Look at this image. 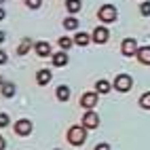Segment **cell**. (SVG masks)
Wrapping results in <instances>:
<instances>
[{"instance_id": "obj_13", "label": "cell", "mask_w": 150, "mask_h": 150, "mask_svg": "<svg viewBox=\"0 0 150 150\" xmlns=\"http://www.w3.org/2000/svg\"><path fill=\"white\" fill-rule=\"evenodd\" d=\"M57 99H62V102H68L70 99V89L66 87V85H62V87H57Z\"/></svg>"}, {"instance_id": "obj_20", "label": "cell", "mask_w": 150, "mask_h": 150, "mask_svg": "<svg viewBox=\"0 0 150 150\" xmlns=\"http://www.w3.org/2000/svg\"><path fill=\"white\" fill-rule=\"evenodd\" d=\"M28 51H30V42H28V40H23L21 45H19L17 53H19V55H28Z\"/></svg>"}, {"instance_id": "obj_30", "label": "cell", "mask_w": 150, "mask_h": 150, "mask_svg": "<svg viewBox=\"0 0 150 150\" xmlns=\"http://www.w3.org/2000/svg\"><path fill=\"white\" fill-rule=\"evenodd\" d=\"M0 2H4V0H0Z\"/></svg>"}, {"instance_id": "obj_21", "label": "cell", "mask_w": 150, "mask_h": 150, "mask_svg": "<svg viewBox=\"0 0 150 150\" xmlns=\"http://www.w3.org/2000/svg\"><path fill=\"white\" fill-rule=\"evenodd\" d=\"M72 42H74V40H70L68 36H64V38H59V47H62V49H70V47H72Z\"/></svg>"}, {"instance_id": "obj_16", "label": "cell", "mask_w": 150, "mask_h": 150, "mask_svg": "<svg viewBox=\"0 0 150 150\" xmlns=\"http://www.w3.org/2000/svg\"><path fill=\"white\" fill-rule=\"evenodd\" d=\"M74 42H76V45H81V47L89 45V34H85V32H81V34H76V38H74Z\"/></svg>"}, {"instance_id": "obj_5", "label": "cell", "mask_w": 150, "mask_h": 150, "mask_svg": "<svg viewBox=\"0 0 150 150\" xmlns=\"http://www.w3.org/2000/svg\"><path fill=\"white\" fill-rule=\"evenodd\" d=\"M15 133H17V135H30V133H32V123L25 121V118L17 121V125H15Z\"/></svg>"}, {"instance_id": "obj_18", "label": "cell", "mask_w": 150, "mask_h": 150, "mask_svg": "<svg viewBox=\"0 0 150 150\" xmlns=\"http://www.w3.org/2000/svg\"><path fill=\"white\" fill-rule=\"evenodd\" d=\"M139 106H142L144 110H150V93H144L142 97H139Z\"/></svg>"}, {"instance_id": "obj_6", "label": "cell", "mask_w": 150, "mask_h": 150, "mask_svg": "<svg viewBox=\"0 0 150 150\" xmlns=\"http://www.w3.org/2000/svg\"><path fill=\"white\" fill-rule=\"evenodd\" d=\"M83 125H85L87 129H95V127L99 125V116H97L95 112H87V114L83 116Z\"/></svg>"}, {"instance_id": "obj_15", "label": "cell", "mask_w": 150, "mask_h": 150, "mask_svg": "<svg viewBox=\"0 0 150 150\" xmlns=\"http://www.w3.org/2000/svg\"><path fill=\"white\" fill-rule=\"evenodd\" d=\"M2 95H4V97H13V95H15V85H13V83H6V85L2 87Z\"/></svg>"}, {"instance_id": "obj_22", "label": "cell", "mask_w": 150, "mask_h": 150, "mask_svg": "<svg viewBox=\"0 0 150 150\" xmlns=\"http://www.w3.org/2000/svg\"><path fill=\"white\" fill-rule=\"evenodd\" d=\"M8 123H11V118H8V114L0 112V127H8Z\"/></svg>"}, {"instance_id": "obj_11", "label": "cell", "mask_w": 150, "mask_h": 150, "mask_svg": "<svg viewBox=\"0 0 150 150\" xmlns=\"http://www.w3.org/2000/svg\"><path fill=\"white\" fill-rule=\"evenodd\" d=\"M66 64H68V55L66 53H55L53 55V66L55 68H64Z\"/></svg>"}, {"instance_id": "obj_31", "label": "cell", "mask_w": 150, "mask_h": 150, "mask_svg": "<svg viewBox=\"0 0 150 150\" xmlns=\"http://www.w3.org/2000/svg\"><path fill=\"white\" fill-rule=\"evenodd\" d=\"M0 83H2V78H0Z\"/></svg>"}, {"instance_id": "obj_7", "label": "cell", "mask_w": 150, "mask_h": 150, "mask_svg": "<svg viewBox=\"0 0 150 150\" xmlns=\"http://www.w3.org/2000/svg\"><path fill=\"white\" fill-rule=\"evenodd\" d=\"M137 59L142 64H146V66H150V47H142V49H137Z\"/></svg>"}, {"instance_id": "obj_1", "label": "cell", "mask_w": 150, "mask_h": 150, "mask_svg": "<svg viewBox=\"0 0 150 150\" xmlns=\"http://www.w3.org/2000/svg\"><path fill=\"white\" fill-rule=\"evenodd\" d=\"M68 139H70V144L81 146L85 142V127H72L68 131Z\"/></svg>"}, {"instance_id": "obj_29", "label": "cell", "mask_w": 150, "mask_h": 150, "mask_svg": "<svg viewBox=\"0 0 150 150\" xmlns=\"http://www.w3.org/2000/svg\"><path fill=\"white\" fill-rule=\"evenodd\" d=\"M0 42H4V32H0Z\"/></svg>"}, {"instance_id": "obj_2", "label": "cell", "mask_w": 150, "mask_h": 150, "mask_svg": "<svg viewBox=\"0 0 150 150\" xmlns=\"http://www.w3.org/2000/svg\"><path fill=\"white\" fill-rule=\"evenodd\" d=\"M99 19L106 23H112L114 19H116V8L112 4H104L102 8H99Z\"/></svg>"}, {"instance_id": "obj_9", "label": "cell", "mask_w": 150, "mask_h": 150, "mask_svg": "<svg viewBox=\"0 0 150 150\" xmlns=\"http://www.w3.org/2000/svg\"><path fill=\"white\" fill-rule=\"evenodd\" d=\"M93 40L95 42H106L108 40V30L106 28H97L95 32H93Z\"/></svg>"}, {"instance_id": "obj_24", "label": "cell", "mask_w": 150, "mask_h": 150, "mask_svg": "<svg viewBox=\"0 0 150 150\" xmlns=\"http://www.w3.org/2000/svg\"><path fill=\"white\" fill-rule=\"evenodd\" d=\"M139 8H142V15H150V2H144Z\"/></svg>"}, {"instance_id": "obj_28", "label": "cell", "mask_w": 150, "mask_h": 150, "mask_svg": "<svg viewBox=\"0 0 150 150\" xmlns=\"http://www.w3.org/2000/svg\"><path fill=\"white\" fill-rule=\"evenodd\" d=\"M6 17V11H4V8H0V19H4Z\"/></svg>"}, {"instance_id": "obj_4", "label": "cell", "mask_w": 150, "mask_h": 150, "mask_svg": "<svg viewBox=\"0 0 150 150\" xmlns=\"http://www.w3.org/2000/svg\"><path fill=\"white\" fill-rule=\"evenodd\" d=\"M121 51H123V55H135L137 53V42L133 40V38H127V40H123V45H121Z\"/></svg>"}, {"instance_id": "obj_19", "label": "cell", "mask_w": 150, "mask_h": 150, "mask_svg": "<svg viewBox=\"0 0 150 150\" xmlns=\"http://www.w3.org/2000/svg\"><path fill=\"white\" fill-rule=\"evenodd\" d=\"M110 91V83L108 81H99L97 83V93H108Z\"/></svg>"}, {"instance_id": "obj_17", "label": "cell", "mask_w": 150, "mask_h": 150, "mask_svg": "<svg viewBox=\"0 0 150 150\" xmlns=\"http://www.w3.org/2000/svg\"><path fill=\"white\" fill-rule=\"evenodd\" d=\"M64 28H66V30H76V28H78V21H76L74 17H68L66 21H64Z\"/></svg>"}, {"instance_id": "obj_8", "label": "cell", "mask_w": 150, "mask_h": 150, "mask_svg": "<svg viewBox=\"0 0 150 150\" xmlns=\"http://www.w3.org/2000/svg\"><path fill=\"white\" fill-rule=\"evenodd\" d=\"M81 104H83L85 108H93V106L97 104V93H85L83 99H81Z\"/></svg>"}, {"instance_id": "obj_10", "label": "cell", "mask_w": 150, "mask_h": 150, "mask_svg": "<svg viewBox=\"0 0 150 150\" xmlns=\"http://www.w3.org/2000/svg\"><path fill=\"white\" fill-rule=\"evenodd\" d=\"M36 81H38V85H49L51 83V72H49V70H40V72L36 74Z\"/></svg>"}, {"instance_id": "obj_26", "label": "cell", "mask_w": 150, "mask_h": 150, "mask_svg": "<svg viewBox=\"0 0 150 150\" xmlns=\"http://www.w3.org/2000/svg\"><path fill=\"white\" fill-rule=\"evenodd\" d=\"M95 150H110V146H108V144H99Z\"/></svg>"}, {"instance_id": "obj_27", "label": "cell", "mask_w": 150, "mask_h": 150, "mask_svg": "<svg viewBox=\"0 0 150 150\" xmlns=\"http://www.w3.org/2000/svg\"><path fill=\"white\" fill-rule=\"evenodd\" d=\"M4 146H6V142H4L2 137H0V150H4Z\"/></svg>"}, {"instance_id": "obj_23", "label": "cell", "mask_w": 150, "mask_h": 150, "mask_svg": "<svg viewBox=\"0 0 150 150\" xmlns=\"http://www.w3.org/2000/svg\"><path fill=\"white\" fill-rule=\"evenodd\" d=\"M25 4L30 8H38V6H40V0H25Z\"/></svg>"}, {"instance_id": "obj_3", "label": "cell", "mask_w": 150, "mask_h": 150, "mask_svg": "<svg viewBox=\"0 0 150 150\" xmlns=\"http://www.w3.org/2000/svg\"><path fill=\"white\" fill-rule=\"evenodd\" d=\"M114 87L118 89V91H129V89L133 87V81H131V76H127V74H121V76H116V81H114Z\"/></svg>"}, {"instance_id": "obj_25", "label": "cell", "mask_w": 150, "mask_h": 150, "mask_svg": "<svg viewBox=\"0 0 150 150\" xmlns=\"http://www.w3.org/2000/svg\"><path fill=\"white\" fill-rule=\"evenodd\" d=\"M4 62H6V53H4V51H0V66H2Z\"/></svg>"}, {"instance_id": "obj_14", "label": "cell", "mask_w": 150, "mask_h": 150, "mask_svg": "<svg viewBox=\"0 0 150 150\" xmlns=\"http://www.w3.org/2000/svg\"><path fill=\"white\" fill-rule=\"evenodd\" d=\"M66 11L68 13H78L81 11V0H68L66 2Z\"/></svg>"}, {"instance_id": "obj_12", "label": "cell", "mask_w": 150, "mask_h": 150, "mask_svg": "<svg viewBox=\"0 0 150 150\" xmlns=\"http://www.w3.org/2000/svg\"><path fill=\"white\" fill-rule=\"evenodd\" d=\"M36 53L40 57H47L49 53H51V47H49V42H36Z\"/></svg>"}]
</instances>
